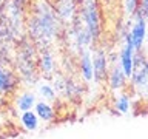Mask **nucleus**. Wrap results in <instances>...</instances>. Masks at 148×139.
Listing matches in <instances>:
<instances>
[{"mask_svg": "<svg viewBox=\"0 0 148 139\" xmlns=\"http://www.w3.org/2000/svg\"><path fill=\"white\" fill-rule=\"evenodd\" d=\"M92 60V77H96L97 81L106 77V56L103 50H99L94 56Z\"/></svg>", "mask_w": 148, "mask_h": 139, "instance_id": "5", "label": "nucleus"}, {"mask_svg": "<svg viewBox=\"0 0 148 139\" xmlns=\"http://www.w3.org/2000/svg\"><path fill=\"white\" fill-rule=\"evenodd\" d=\"M57 11L63 19L73 17V14H74V0H60V5H59Z\"/></svg>", "mask_w": 148, "mask_h": 139, "instance_id": "12", "label": "nucleus"}, {"mask_svg": "<svg viewBox=\"0 0 148 139\" xmlns=\"http://www.w3.org/2000/svg\"><path fill=\"white\" fill-rule=\"evenodd\" d=\"M83 20L86 23V31L91 39H99L100 34V17L96 0H85L83 3Z\"/></svg>", "mask_w": 148, "mask_h": 139, "instance_id": "1", "label": "nucleus"}, {"mask_svg": "<svg viewBox=\"0 0 148 139\" xmlns=\"http://www.w3.org/2000/svg\"><path fill=\"white\" fill-rule=\"evenodd\" d=\"M2 2H3V0H0V3H2Z\"/></svg>", "mask_w": 148, "mask_h": 139, "instance_id": "17", "label": "nucleus"}, {"mask_svg": "<svg viewBox=\"0 0 148 139\" xmlns=\"http://www.w3.org/2000/svg\"><path fill=\"white\" fill-rule=\"evenodd\" d=\"M133 51L134 50H133L130 34H125V46L122 48L120 56H119V67L123 71L125 77H130L131 76V71H133Z\"/></svg>", "mask_w": 148, "mask_h": 139, "instance_id": "4", "label": "nucleus"}, {"mask_svg": "<svg viewBox=\"0 0 148 139\" xmlns=\"http://www.w3.org/2000/svg\"><path fill=\"white\" fill-rule=\"evenodd\" d=\"M116 107H117L119 113H127L128 108H130V97L128 96H120L119 99H117Z\"/></svg>", "mask_w": 148, "mask_h": 139, "instance_id": "14", "label": "nucleus"}, {"mask_svg": "<svg viewBox=\"0 0 148 139\" xmlns=\"http://www.w3.org/2000/svg\"><path fill=\"white\" fill-rule=\"evenodd\" d=\"M125 8L130 16L136 14V11L139 9V0H125Z\"/></svg>", "mask_w": 148, "mask_h": 139, "instance_id": "15", "label": "nucleus"}, {"mask_svg": "<svg viewBox=\"0 0 148 139\" xmlns=\"http://www.w3.org/2000/svg\"><path fill=\"white\" fill-rule=\"evenodd\" d=\"M147 74H148V67H147V59L145 54H139L136 56V59L133 57V71L131 76L133 82L137 87H145L147 85Z\"/></svg>", "mask_w": 148, "mask_h": 139, "instance_id": "2", "label": "nucleus"}, {"mask_svg": "<svg viewBox=\"0 0 148 139\" xmlns=\"http://www.w3.org/2000/svg\"><path fill=\"white\" fill-rule=\"evenodd\" d=\"M80 70H82V76L85 81H91L92 79V60L90 53H83L80 59Z\"/></svg>", "mask_w": 148, "mask_h": 139, "instance_id": "8", "label": "nucleus"}, {"mask_svg": "<svg viewBox=\"0 0 148 139\" xmlns=\"http://www.w3.org/2000/svg\"><path fill=\"white\" fill-rule=\"evenodd\" d=\"M40 68L43 70L45 73H51L54 70V60L53 56H51L49 51H43L40 56Z\"/></svg>", "mask_w": 148, "mask_h": 139, "instance_id": "13", "label": "nucleus"}, {"mask_svg": "<svg viewBox=\"0 0 148 139\" xmlns=\"http://www.w3.org/2000/svg\"><path fill=\"white\" fill-rule=\"evenodd\" d=\"M125 74L123 71L120 70V67H116L113 68V71H111L110 74V85L113 90H117V88H122L123 87V83H125Z\"/></svg>", "mask_w": 148, "mask_h": 139, "instance_id": "9", "label": "nucleus"}, {"mask_svg": "<svg viewBox=\"0 0 148 139\" xmlns=\"http://www.w3.org/2000/svg\"><path fill=\"white\" fill-rule=\"evenodd\" d=\"M36 105V114L39 116L40 119H43V120H53L54 119V110H53V107L48 105V104H45V102H37Z\"/></svg>", "mask_w": 148, "mask_h": 139, "instance_id": "7", "label": "nucleus"}, {"mask_svg": "<svg viewBox=\"0 0 148 139\" xmlns=\"http://www.w3.org/2000/svg\"><path fill=\"white\" fill-rule=\"evenodd\" d=\"M128 34H130V39H131V43H133V50L140 51L142 43L145 40V34H147V22H145V17H142L139 12H137L136 22H134L131 31Z\"/></svg>", "mask_w": 148, "mask_h": 139, "instance_id": "3", "label": "nucleus"}, {"mask_svg": "<svg viewBox=\"0 0 148 139\" xmlns=\"http://www.w3.org/2000/svg\"><path fill=\"white\" fill-rule=\"evenodd\" d=\"M14 88V77L12 74L0 67V93H8Z\"/></svg>", "mask_w": 148, "mask_h": 139, "instance_id": "6", "label": "nucleus"}, {"mask_svg": "<svg viewBox=\"0 0 148 139\" xmlns=\"http://www.w3.org/2000/svg\"><path fill=\"white\" fill-rule=\"evenodd\" d=\"M40 94L46 97V99H54V90H53V87H49V85H42L40 87Z\"/></svg>", "mask_w": 148, "mask_h": 139, "instance_id": "16", "label": "nucleus"}, {"mask_svg": "<svg viewBox=\"0 0 148 139\" xmlns=\"http://www.w3.org/2000/svg\"><path fill=\"white\" fill-rule=\"evenodd\" d=\"M22 124L23 127H25L26 130H29V131H32V130L37 128V125H39V119H37V114L34 113V111H23L22 114Z\"/></svg>", "mask_w": 148, "mask_h": 139, "instance_id": "10", "label": "nucleus"}, {"mask_svg": "<svg viewBox=\"0 0 148 139\" xmlns=\"http://www.w3.org/2000/svg\"><path fill=\"white\" fill-rule=\"evenodd\" d=\"M36 104V97L31 94V93H25L23 96H20L17 99V105H18V108H20V111H28V110H31L32 107H34Z\"/></svg>", "mask_w": 148, "mask_h": 139, "instance_id": "11", "label": "nucleus"}]
</instances>
